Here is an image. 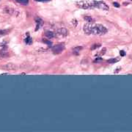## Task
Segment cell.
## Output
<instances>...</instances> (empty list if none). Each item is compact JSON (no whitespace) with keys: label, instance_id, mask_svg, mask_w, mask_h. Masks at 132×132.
I'll return each mask as SVG.
<instances>
[{"label":"cell","instance_id":"obj_18","mask_svg":"<svg viewBox=\"0 0 132 132\" xmlns=\"http://www.w3.org/2000/svg\"><path fill=\"white\" fill-rule=\"evenodd\" d=\"M37 1H39V2H46V1H49V0H37Z\"/></svg>","mask_w":132,"mask_h":132},{"label":"cell","instance_id":"obj_12","mask_svg":"<svg viewBox=\"0 0 132 132\" xmlns=\"http://www.w3.org/2000/svg\"><path fill=\"white\" fill-rule=\"evenodd\" d=\"M120 60V58H114V59H111V60H109L107 61L108 63H110V64H112V63H115L117 62H118Z\"/></svg>","mask_w":132,"mask_h":132},{"label":"cell","instance_id":"obj_9","mask_svg":"<svg viewBox=\"0 0 132 132\" xmlns=\"http://www.w3.org/2000/svg\"><path fill=\"white\" fill-rule=\"evenodd\" d=\"M54 35H55V34L54 33V32H51V31H48V32H46V37H48L49 38H53L54 37Z\"/></svg>","mask_w":132,"mask_h":132},{"label":"cell","instance_id":"obj_4","mask_svg":"<svg viewBox=\"0 0 132 132\" xmlns=\"http://www.w3.org/2000/svg\"><path fill=\"white\" fill-rule=\"evenodd\" d=\"M76 6L79 8H81V9H88L92 7L91 4L88 3L87 2H79L76 3Z\"/></svg>","mask_w":132,"mask_h":132},{"label":"cell","instance_id":"obj_3","mask_svg":"<svg viewBox=\"0 0 132 132\" xmlns=\"http://www.w3.org/2000/svg\"><path fill=\"white\" fill-rule=\"evenodd\" d=\"M64 49H65L64 44H58L52 47V51L54 54H56L62 53L64 51Z\"/></svg>","mask_w":132,"mask_h":132},{"label":"cell","instance_id":"obj_10","mask_svg":"<svg viewBox=\"0 0 132 132\" xmlns=\"http://www.w3.org/2000/svg\"><path fill=\"white\" fill-rule=\"evenodd\" d=\"M82 49V47H81V46H78V47H76V48H74L73 49V52L74 53V54H79V52H80V51Z\"/></svg>","mask_w":132,"mask_h":132},{"label":"cell","instance_id":"obj_6","mask_svg":"<svg viewBox=\"0 0 132 132\" xmlns=\"http://www.w3.org/2000/svg\"><path fill=\"white\" fill-rule=\"evenodd\" d=\"M4 70H7V71H15L16 70V66L13 64V63H8L6 65H2V67Z\"/></svg>","mask_w":132,"mask_h":132},{"label":"cell","instance_id":"obj_7","mask_svg":"<svg viewBox=\"0 0 132 132\" xmlns=\"http://www.w3.org/2000/svg\"><path fill=\"white\" fill-rule=\"evenodd\" d=\"M91 23H89L86 25H84V31L86 34L87 35H90L92 34V25L90 24Z\"/></svg>","mask_w":132,"mask_h":132},{"label":"cell","instance_id":"obj_14","mask_svg":"<svg viewBox=\"0 0 132 132\" xmlns=\"http://www.w3.org/2000/svg\"><path fill=\"white\" fill-rule=\"evenodd\" d=\"M100 46H101V44H94V45L90 48V49H91V50H94V49H95L99 48Z\"/></svg>","mask_w":132,"mask_h":132},{"label":"cell","instance_id":"obj_1","mask_svg":"<svg viewBox=\"0 0 132 132\" xmlns=\"http://www.w3.org/2000/svg\"><path fill=\"white\" fill-rule=\"evenodd\" d=\"M107 32V29L101 24H96L92 26V34L93 35H104Z\"/></svg>","mask_w":132,"mask_h":132},{"label":"cell","instance_id":"obj_17","mask_svg":"<svg viewBox=\"0 0 132 132\" xmlns=\"http://www.w3.org/2000/svg\"><path fill=\"white\" fill-rule=\"evenodd\" d=\"M120 55H121V56H124V55H125L124 51H120Z\"/></svg>","mask_w":132,"mask_h":132},{"label":"cell","instance_id":"obj_2","mask_svg":"<svg viewBox=\"0 0 132 132\" xmlns=\"http://www.w3.org/2000/svg\"><path fill=\"white\" fill-rule=\"evenodd\" d=\"M92 7H95L103 10H109V6L103 2H93L91 4Z\"/></svg>","mask_w":132,"mask_h":132},{"label":"cell","instance_id":"obj_8","mask_svg":"<svg viewBox=\"0 0 132 132\" xmlns=\"http://www.w3.org/2000/svg\"><path fill=\"white\" fill-rule=\"evenodd\" d=\"M5 11L7 13L10 14V15H13V14H14V13H15V10L13 9V8H9V7H6V8H5Z\"/></svg>","mask_w":132,"mask_h":132},{"label":"cell","instance_id":"obj_5","mask_svg":"<svg viewBox=\"0 0 132 132\" xmlns=\"http://www.w3.org/2000/svg\"><path fill=\"white\" fill-rule=\"evenodd\" d=\"M68 35V31L65 28H60L57 31V35L59 37H65Z\"/></svg>","mask_w":132,"mask_h":132},{"label":"cell","instance_id":"obj_13","mask_svg":"<svg viewBox=\"0 0 132 132\" xmlns=\"http://www.w3.org/2000/svg\"><path fill=\"white\" fill-rule=\"evenodd\" d=\"M10 32L9 30H0V35H8Z\"/></svg>","mask_w":132,"mask_h":132},{"label":"cell","instance_id":"obj_15","mask_svg":"<svg viewBox=\"0 0 132 132\" xmlns=\"http://www.w3.org/2000/svg\"><path fill=\"white\" fill-rule=\"evenodd\" d=\"M106 48H103V49L101 50V54H104L106 53Z\"/></svg>","mask_w":132,"mask_h":132},{"label":"cell","instance_id":"obj_11","mask_svg":"<svg viewBox=\"0 0 132 132\" xmlns=\"http://www.w3.org/2000/svg\"><path fill=\"white\" fill-rule=\"evenodd\" d=\"M84 20L87 21V22H88V23H92V22H94V19H93L91 16H84Z\"/></svg>","mask_w":132,"mask_h":132},{"label":"cell","instance_id":"obj_16","mask_svg":"<svg viewBox=\"0 0 132 132\" xmlns=\"http://www.w3.org/2000/svg\"><path fill=\"white\" fill-rule=\"evenodd\" d=\"M113 5H114V6H115V7H117V8H118V7L120 6V5H119V4H118V3H117V2H114V4H113Z\"/></svg>","mask_w":132,"mask_h":132}]
</instances>
